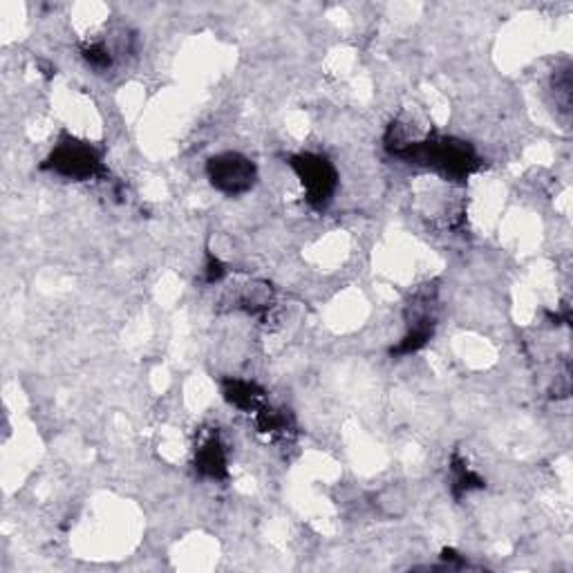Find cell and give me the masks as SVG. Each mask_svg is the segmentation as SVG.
<instances>
[{"label": "cell", "instance_id": "cell-6", "mask_svg": "<svg viewBox=\"0 0 573 573\" xmlns=\"http://www.w3.org/2000/svg\"><path fill=\"white\" fill-rule=\"evenodd\" d=\"M225 395L234 406L243 411H256L263 402V395L256 391L254 384H247V381H229Z\"/></svg>", "mask_w": 573, "mask_h": 573}, {"label": "cell", "instance_id": "cell-4", "mask_svg": "<svg viewBox=\"0 0 573 573\" xmlns=\"http://www.w3.org/2000/svg\"><path fill=\"white\" fill-rule=\"evenodd\" d=\"M48 166L63 175V177H72V179H90L101 170V157L99 152L81 141H66L61 144L52 157L48 159Z\"/></svg>", "mask_w": 573, "mask_h": 573}, {"label": "cell", "instance_id": "cell-7", "mask_svg": "<svg viewBox=\"0 0 573 573\" xmlns=\"http://www.w3.org/2000/svg\"><path fill=\"white\" fill-rule=\"evenodd\" d=\"M86 59H88L92 66H97V68L110 66V52L106 50V46H90V48L86 50Z\"/></svg>", "mask_w": 573, "mask_h": 573}, {"label": "cell", "instance_id": "cell-3", "mask_svg": "<svg viewBox=\"0 0 573 573\" xmlns=\"http://www.w3.org/2000/svg\"><path fill=\"white\" fill-rule=\"evenodd\" d=\"M294 170L298 172L305 190L307 200L314 207H325L327 200L332 198L336 188V170L334 166L320 157V155H300L292 159Z\"/></svg>", "mask_w": 573, "mask_h": 573}, {"label": "cell", "instance_id": "cell-2", "mask_svg": "<svg viewBox=\"0 0 573 573\" xmlns=\"http://www.w3.org/2000/svg\"><path fill=\"white\" fill-rule=\"evenodd\" d=\"M207 172L211 184L227 196H240L256 181V166L238 152H225V155L211 157Z\"/></svg>", "mask_w": 573, "mask_h": 573}, {"label": "cell", "instance_id": "cell-5", "mask_svg": "<svg viewBox=\"0 0 573 573\" xmlns=\"http://www.w3.org/2000/svg\"><path fill=\"white\" fill-rule=\"evenodd\" d=\"M198 468L211 477H223L227 473V457H225V451H223V444L218 442V437H209L200 446Z\"/></svg>", "mask_w": 573, "mask_h": 573}, {"label": "cell", "instance_id": "cell-1", "mask_svg": "<svg viewBox=\"0 0 573 573\" xmlns=\"http://www.w3.org/2000/svg\"><path fill=\"white\" fill-rule=\"evenodd\" d=\"M395 155H399L408 161H415V164L433 166L435 170L444 172L446 177H466L477 166V157H475L473 148L457 139L422 137V139L408 144L406 148L397 150Z\"/></svg>", "mask_w": 573, "mask_h": 573}]
</instances>
